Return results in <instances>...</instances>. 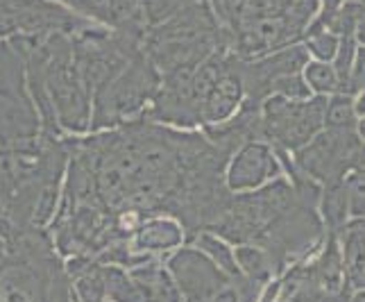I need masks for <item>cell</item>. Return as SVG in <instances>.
<instances>
[{
  "label": "cell",
  "instance_id": "cell-25",
  "mask_svg": "<svg viewBox=\"0 0 365 302\" xmlns=\"http://www.w3.org/2000/svg\"><path fill=\"white\" fill-rule=\"evenodd\" d=\"M356 134H359V139H361V141H365V116H361V119L356 121Z\"/></svg>",
  "mask_w": 365,
  "mask_h": 302
},
{
  "label": "cell",
  "instance_id": "cell-12",
  "mask_svg": "<svg viewBox=\"0 0 365 302\" xmlns=\"http://www.w3.org/2000/svg\"><path fill=\"white\" fill-rule=\"evenodd\" d=\"M356 111H354V96L349 94H334L327 98L324 107V128L331 130H356Z\"/></svg>",
  "mask_w": 365,
  "mask_h": 302
},
{
  "label": "cell",
  "instance_id": "cell-17",
  "mask_svg": "<svg viewBox=\"0 0 365 302\" xmlns=\"http://www.w3.org/2000/svg\"><path fill=\"white\" fill-rule=\"evenodd\" d=\"M263 291V284L245 278V275H238L232 278V282L213 296L211 302H257Z\"/></svg>",
  "mask_w": 365,
  "mask_h": 302
},
{
  "label": "cell",
  "instance_id": "cell-26",
  "mask_svg": "<svg viewBox=\"0 0 365 302\" xmlns=\"http://www.w3.org/2000/svg\"><path fill=\"white\" fill-rule=\"evenodd\" d=\"M349 302H365V288L363 291H354L349 296Z\"/></svg>",
  "mask_w": 365,
  "mask_h": 302
},
{
  "label": "cell",
  "instance_id": "cell-9",
  "mask_svg": "<svg viewBox=\"0 0 365 302\" xmlns=\"http://www.w3.org/2000/svg\"><path fill=\"white\" fill-rule=\"evenodd\" d=\"M318 213L322 218L324 230L329 234H338L351 221L349 205H347V191H345L343 182H334V184L322 186Z\"/></svg>",
  "mask_w": 365,
  "mask_h": 302
},
{
  "label": "cell",
  "instance_id": "cell-27",
  "mask_svg": "<svg viewBox=\"0 0 365 302\" xmlns=\"http://www.w3.org/2000/svg\"><path fill=\"white\" fill-rule=\"evenodd\" d=\"M356 41H359L361 46H365V30H359V32H356Z\"/></svg>",
  "mask_w": 365,
  "mask_h": 302
},
{
  "label": "cell",
  "instance_id": "cell-2",
  "mask_svg": "<svg viewBox=\"0 0 365 302\" xmlns=\"http://www.w3.org/2000/svg\"><path fill=\"white\" fill-rule=\"evenodd\" d=\"M327 96L309 100H288L284 96H268L259 107L261 141L279 153H295L307 146L320 130H324Z\"/></svg>",
  "mask_w": 365,
  "mask_h": 302
},
{
  "label": "cell",
  "instance_id": "cell-23",
  "mask_svg": "<svg viewBox=\"0 0 365 302\" xmlns=\"http://www.w3.org/2000/svg\"><path fill=\"white\" fill-rule=\"evenodd\" d=\"M365 30V0L356 3V32Z\"/></svg>",
  "mask_w": 365,
  "mask_h": 302
},
{
  "label": "cell",
  "instance_id": "cell-7",
  "mask_svg": "<svg viewBox=\"0 0 365 302\" xmlns=\"http://www.w3.org/2000/svg\"><path fill=\"white\" fill-rule=\"evenodd\" d=\"M82 19L111 25V30L125 32L136 39L145 36V23L141 19L136 0H55Z\"/></svg>",
  "mask_w": 365,
  "mask_h": 302
},
{
  "label": "cell",
  "instance_id": "cell-13",
  "mask_svg": "<svg viewBox=\"0 0 365 302\" xmlns=\"http://www.w3.org/2000/svg\"><path fill=\"white\" fill-rule=\"evenodd\" d=\"M103 278H105V288L116 302H153L150 291L143 284L128 282V278L116 268L103 271Z\"/></svg>",
  "mask_w": 365,
  "mask_h": 302
},
{
  "label": "cell",
  "instance_id": "cell-16",
  "mask_svg": "<svg viewBox=\"0 0 365 302\" xmlns=\"http://www.w3.org/2000/svg\"><path fill=\"white\" fill-rule=\"evenodd\" d=\"M338 36L327 32L322 28H316V25L309 23V28L304 32V48L307 53L313 55L318 61H334L336 50H338Z\"/></svg>",
  "mask_w": 365,
  "mask_h": 302
},
{
  "label": "cell",
  "instance_id": "cell-6",
  "mask_svg": "<svg viewBox=\"0 0 365 302\" xmlns=\"http://www.w3.org/2000/svg\"><path fill=\"white\" fill-rule=\"evenodd\" d=\"M170 266L178 275L186 302H211L213 296L232 282L227 273L197 250H182L173 257Z\"/></svg>",
  "mask_w": 365,
  "mask_h": 302
},
{
  "label": "cell",
  "instance_id": "cell-10",
  "mask_svg": "<svg viewBox=\"0 0 365 302\" xmlns=\"http://www.w3.org/2000/svg\"><path fill=\"white\" fill-rule=\"evenodd\" d=\"M234 257H236L241 275H245V278H250V280H255L259 284H268L272 278H277V271L272 266L270 257L263 253L259 246H252V243L238 246Z\"/></svg>",
  "mask_w": 365,
  "mask_h": 302
},
{
  "label": "cell",
  "instance_id": "cell-19",
  "mask_svg": "<svg viewBox=\"0 0 365 302\" xmlns=\"http://www.w3.org/2000/svg\"><path fill=\"white\" fill-rule=\"evenodd\" d=\"M78 288H80V293H82V302H103V291H105L103 271L89 268L80 278Z\"/></svg>",
  "mask_w": 365,
  "mask_h": 302
},
{
  "label": "cell",
  "instance_id": "cell-20",
  "mask_svg": "<svg viewBox=\"0 0 365 302\" xmlns=\"http://www.w3.org/2000/svg\"><path fill=\"white\" fill-rule=\"evenodd\" d=\"M359 91H365V46H356L354 64H351V73H349V86H347L349 96H356Z\"/></svg>",
  "mask_w": 365,
  "mask_h": 302
},
{
  "label": "cell",
  "instance_id": "cell-4",
  "mask_svg": "<svg viewBox=\"0 0 365 302\" xmlns=\"http://www.w3.org/2000/svg\"><path fill=\"white\" fill-rule=\"evenodd\" d=\"M361 139L356 130H320L313 139L295 150L291 159L293 166L316 180L320 186L343 182L345 175L351 171V159L359 148Z\"/></svg>",
  "mask_w": 365,
  "mask_h": 302
},
{
  "label": "cell",
  "instance_id": "cell-22",
  "mask_svg": "<svg viewBox=\"0 0 365 302\" xmlns=\"http://www.w3.org/2000/svg\"><path fill=\"white\" fill-rule=\"evenodd\" d=\"M347 3H356V0H322V11H320V14H334V11L345 7Z\"/></svg>",
  "mask_w": 365,
  "mask_h": 302
},
{
  "label": "cell",
  "instance_id": "cell-14",
  "mask_svg": "<svg viewBox=\"0 0 365 302\" xmlns=\"http://www.w3.org/2000/svg\"><path fill=\"white\" fill-rule=\"evenodd\" d=\"M304 82L311 91L318 96H334L341 94V84H338L336 71L329 61H309L304 66Z\"/></svg>",
  "mask_w": 365,
  "mask_h": 302
},
{
  "label": "cell",
  "instance_id": "cell-3",
  "mask_svg": "<svg viewBox=\"0 0 365 302\" xmlns=\"http://www.w3.org/2000/svg\"><path fill=\"white\" fill-rule=\"evenodd\" d=\"M157 69L148 59L145 50L136 53L114 80L96 91V114L91 128L98 130L130 119L157 91Z\"/></svg>",
  "mask_w": 365,
  "mask_h": 302
},
{
  "label": "cell",
  "instance_id": "cell-21",
  "mask_svg": "<svg viewBox=\"0 0 365 302\" xmlns=\"http://www.w3.org/2000/svg\"><path fill=\"white\" fill-rule=\"evenodd\" d=\"M351 171L365 173V141H361V144H359V148H356L354 159H351Z\"/></svg>",
  "mask_w": 365,
  "mask_h": 302
},
{
  "label": "cell",
  "instance_id": "cell-1",
  "mask_svg": "<svg viewBox=\"0 0 365 302\" xmlns=\"http://www.w3.org/2000/svg\"><path fill=\"white\" fill-rule=\"evenodd\" d=\"M295 200L297 196L293 191V184L279 175L266 186L255 188V193L232 196L220 216L211 223V230L230 243L250 246Z\"/></svg>",
  "mask_w": 365,
  "mask_h": 302
},
{
  "label": "cell",
  "instance_id": "cell-5",
  "mask_svg": "<svg viewBox=\"0 0 365 302\" xmlns=\"http://www.w3.org/2000/svg\"><path fill=\"white\" fill-rule=\"evenodd\" d=\"M282 175V161L266 141H247L234 153L225 184L230 191L243 193L263 186L268 180Z\"/></svg>",
  "mask_w": 365,
  "mask_h": 302
},
{
  "label": "cell",
  "instance_id": "cell-24",
  "mask_svg": "<svg viewBox=\"0 0 365 302\" xmlns=\"http://www.w3.org/2000/svg\"><path fill=\"white\" fill-rule=\"evenodd\" d=\"M354 111H356V119L365 116V91H359L354 96Z\"/></svg>",
  "mask_w": 365,
  "mask_h": 302
},
{
  "label": "cell",
  "instance_id": "cell-11",
  "mask_svg": "<svg viewBox=\"0 0 365 302\" xmlns=\"http://www.w3.org/2000/svg\"><path fill=\"white\" fill-rule=\"evenodd\" d=\"M182 241L180 228L170 221H150L136 230V246L148 250H161L178 246Z\"/></svg>",
  "mask_w": 365,
  "mask_h": 302
},
{
  "label": "cell",
  "instance_id": "cell-8",
  "mask_svg": "<svg viewBox=\"0 0 365 302\" xmlns=\"http://www.w3.org/2000/svg\"><path fill=\"white\" fill-rule=\"evenodd\" d=\"M343 255V268L349 291L365 288V218H351L345 228L336 234Z\"/></svg>",
  "mask_w": 365,
  "mask_h": 302
},
{
  "label": "cell",
  "instance_id": "cell-18",
  "mask_svg": "<svg viewBox=\"0 0 365 302\" xmlns=\"http://www.w3.org/2000/svg\"><path fill=\"white\" fill-rule=\"evenodd\" d=\"M343 186L347 191L349 218H365V173L349 171L343 178Z\"/></svg>",
  "mask_w": 365,
  "mask_h": 302
},
{
  "label": "cell",
  "instance_id": "cell-15",
  "mask_svg": "<svg viewBox=\"0 0 365 302\" xmlns=\"http://www.w3.org/2000/svg\"><path fill=\"white\" fill-rule=\"evenodd\" d=\"M197 248H202L205 253L209 255V259L216 263L220 271H225L230 275V278H238L241 271H238V263H236V257L232 253V248L220 241V238L211 236V234H200L197 236Z\"/></svg>",
  "mask_w": 365,
  "mask_h": 302
}]
</instances>
